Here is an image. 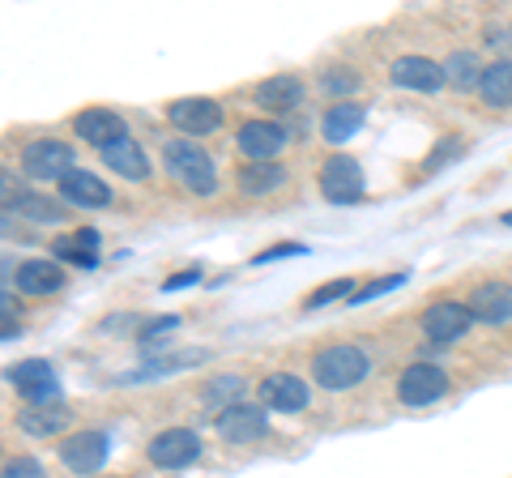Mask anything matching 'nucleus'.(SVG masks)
I'll return each instance as SVG.
<instances>
[{
	"label": "nucleus",
	"mask_w": 512,
	"mask_h": 478,
	"mask_svg": "<svg viewBox=\"0 0 512 478\" xmlns=\"http://www.w3.org/2000/svg\"><path fill=\"white\" fill-rule=\"evenodd\" d=\"M60 197L69 201V205H82V210H103V205H111V188L99 180V175L73 167L60 180Z\"/></svg>",
	"instance_id": "obj_17"
},
{
	"label": "nucleus",
	"mask_w": 512,
	"mask_h": 478,
	"mask_svg": "<svg viewBox=\"0 0 512 478\" xmlns=\"http://www.w3.org/2000/svg\"><path fill=\"white\" fill-rule=\"evenodd\" d=\"M470 304H457V299H440V304H431L427 312H423V333L431 342H457L461 333L470 329Z\"/></svg>",
	"instance_id": "obj_12"
},
{
	"label": "nucleus",
	"mask_w": 512,
	"mask_h": 478,
	"mask_svg": "<svg viewBox=\"0 0 512 478\" xmlns=\"http://www.w3.org/2000/svg\"><path fill=\"white\" fill-rule=\"evenodd\" d=\"M470 316L483 325H508L512 321V286L508 282H483L470 295Z\"/></svg>",
	"instance_id": "obj_16"
},
{
	"label": "nucleus",
	"mask_w": 512,
	"mask_h": 478,
	"mask_svg": "<svg viewBox=\"0 0 512 478\" xmlns=\"http://www.w3.org/2000/svg\"><path fill=\"white\" fill-rule=\"evenodd\" d=\"M444 393H448V376L427 359L410 363L402 372V380H397V397H402L406 406H431V402H440Z\"/></svg>",
	"instance_id": "obj_8"
},
{
	"label": "nucleus",
	"mask_w": 512,
	"mask_h": 478,
	"mask_svg": "<svg viewBox=\"0 0 512 478\" xmlns=\"http://www.w3.org/2000/svg\"><path fill=\"white\" fill-rule=\"evenodd\" d=\"M402 282H406V274H384V278H376L372 286H355L350 304H367V299H376V295H384V291H397Z\"/></svg>",
	"instance_id": "obj_30"
},
{
	"label": "nucleus",
	"mask_w": 512,
	"mask_h": 478,
	"mask_svg": "<svg viewBox=\"0 0 512 478\" xmlns=\"http://www.w3.org/2000/svg\"><path fill=\"white\" fill-rule=\"evenodd\" d=\"M299 252H308L303 244H278V248H269V252H256L252 265H269V261H278V257H299Z\"/></svg>",
	"instance_id": "obj_34"
},
{
	"label": "nucleus",
	"mask_w": 512,
	"mask_h": 478,
	"mask_svg": "<svg viewBox=\"0 0 512 478\" xmlns=\"http://www.w3.org/2000/svg\"><path fill=\"white\" fill-rule=\"evenodd\" d=\"M316 184H320V193H325V201H333V205H350L367 193L363 167H359V158H350V154H329L325 163H320Z\"/></svg>",
	"instance_id": "obj_3"
},
{
	"label": "nucleus",
	"mask_w": 512,
	"mask_h": 478,
	"mask_svg": "<svg viewBox=\"0 0 512 478\" xmlns=\"http://www.w3.org/2000/svg\"><path fill=\"white\" fill-rule=\"evenodd\" d=\"M167 120H171V129H180L184 137L218 133L222 129V103L201 99V94H192V99H175V103H167Z\"/></svg>",
	"instance_id": "obj_7"
},
{
	"label": "nucleus",
	"mask_w": 512,
	"mask_h": 478,
	"mask_svg": "<svg viewBox=\"0 0 512 478\" xmlns=\"http://www.w3.org/2000/svg\"><path fill=\"white\" fill-rule=\"evenodd\" d=\"M487 107H512V60H495L483 69V82H478Z\"/></svg>",
	"instance_id": "obj_22"
},
{
	"label": "nucleus",
	"mask_w": 512,
	"mask_h": 478,
	"mask_svg": "<svg viewBox=\"0 0 512 478\" xmlns=\"http://www.w3.org/2000/svg\"><path fill=\"white\" fill-rule=\"evenodd\" d=\"M56 257H60V261L82 265V269H90L94 261H99V231L82 227L77 235H60V239H56Z\"/></svg>",
	"instance_id": "obj_24"
},
{
	"label": "nucleus",
	"mask_w": 512,
	"mask_h": 478,
	"mask_svg": "<svg viewBox=\"0 0 512 478\" xmlns=\"http://www.w3.org/2000/svg\"><path fill=\"white\" fill-rule=\"evenodd\" d=\"M367 368H372V363H367V350L355 342H338V346H325L320 355H312V380L320 389H333V393L355 389L367 376Z\"/></svg>",
	"instance_id": "obj_2"
},
{
	"label": "nucleus",
	"mask_w": 512,
	"mask_h": 478,
	"mask_svg": "<svg viewBox=\"0 0 512 478\" xmlns=\"http://www.w3.org/2000/svg\"><path fill=\"white\" fill-rule=\"evenodd\" d=\"M13 278H18V291H26V295H52L64 286V269H60V261L35 257V261H22Z\"/></svg>",
	"instance_id": "obj_18"
},
{
	"label": "nucleus",
	"mask_w": 512,
	"mask_h": 478,
	"mask_svg": "<svg viewBox=\"0 0 512 478\" xmlns=\"http://www.w3.org/2000/svg\"><path fill=\"white\" fill-rule=\"evenodd\" d=\"M282 184H286V167H278V163H244L239 167V188H244L248 197H265Z\"/></svg>",
	"instance_id": "obj_23"
},
{
	"label": "nucleus",
	"mask_w": 512,
	"mask_h": 478,
	"mask_svg": "<svg viewBox=\"0 0 512 478\" xmlns=\"http://www.w3.org/2000/svg\"><path fill=\"white\" fill-rule=\"evenodd\" d=\"M346 295H355V278H333V282L316 286V291L303 299V312H316V308L333 304V299H346Z\"/></svg>",
	"instance_id": "obj_29"
},
{
	"label": "nucleus",
	"mask_w": 512,
	"mask_h": 478,
	"mask_svg": "<svg viewBox=\"0 0 512 478\" xmlns=\"http://www.w3.org/2000/svg\"><path fill=\"white\" fill-rule=\"evenodd\" d=\"M359 124H363V107H359V103H350V99L333 103V107L325 111V141L342 146L350 133H359Z\"/></svg>",
	"instance_id": "obj_25"
},
{
	"label": "nucleus",
	"mask_w": 512,
	"mask_h": 478,
	"mask_svg": "<svg viewBox=\"0 0 512 478\" xmlns=\"http://www.w3.org/2000/svg\"><path fill=\"white\" fill-rule=\"evenodd\" d=\"M320 86H325V90H333V94L359 90V73H350V69H329L325 77H320Z\"/></svg>",
	"instance_id": "obj_31"
},
{
	"label": "nucleus",
	"mask_w": 512,
	"mask_h": 478,
	"mask_svg": "<svg viewBox=\"0 0 512 478\" xmlns=\"http://www.w3.org/2000/svg\"><path fill=\"white\" fill-rule=\"evenodd\" d=\"M197 453H201V440H197V432H188V427H167L146 449V457L163 470H184L188 461H197Z\"/></svg>",
	"instance_id": "obj_10"
},
{
	"label": "nucleus",
	"mask_w": 512,
	"mask_h": 478,
	"mask_svg": "<svg viewBox=\"0 0 512 478\" xmlns=\"http://www.w3.org/2000/svg\"><path fill=\"white\" fill-rule=\"evenodd\" d=\"M504 227H512V214H504Z\"/></svg>",
	"instance_id": "obj_37"
},
{
	"label": "nucleus",
	"mask_w": 512,
	"mask_h": 478,
	"mask_svg": "<svg viewBox=\"0 0 512 478\" xmlns=\"http://www.w3.org/2000/svg\"><path fill=\"white\" fill-rule=\"evenodd\" d=\"M99 154H103V163L111 171L124 175V180H146V175H150L146 150H141V141H133V137H124V141H116V146H107Z\"/></svg>",
	"instance_id": "obj_19"
},
{
	"label": "nucleus",
	"mask_w": 512,
	"mask_h": 478,
	"mask_svg": "<svg viewBox=\"0 0 512 478\" xmlns=\"http://www.w3.org/2000/svg\"><path fill=\"white\" fill-rule=\"evenodd\" d=\"M239 393H244V376H218L205 385V406H239Z\"/></svg>",
	"instance_id": "obj_28"
},
{
	"label": "nucleus",
	"mask_w": 512,
	"mask_h": 478,
	"mask_svg": "<svg viewBox=\"0 0 512 478\" xmlns=\"http://www.w3.org/2000/svg\"><path fill=\"white\" fill-rule=\"evenodd\" d=\"M303 99V82L295 73H278V77H265L256 86V103L269 107V111H291L295 103Z\"/></svg>",
	"instance_id": "obj_21"
},
{
	"label": "nucleus",
	"mask_w": 512,
	"mask_h": 478,
	"mask_svg": "<svg viewBox=\"0 0 512 478\" xmlns=\"http://www.w3.org/2000/svg\"><path fill=\"white\" fill-rule=\"evenodd\" d=\"M167 329H175V316H163V321H150L146 329H141V338H154V333H167Z\"/></svg>",
	"instance_id": "obj_35"
},
{
	"label": "nucleus",
	"mask_w": 512,
	"mask_h": 478,
	"mask_svg": "<svg viewBox=\"0 0 512 478\" xmlns=\"http://www.w3.org/2000/svg\"><path fill=\"white\" fill-rule=\"evenodd\" d=\"M163 167L167 175L180 188H188V193H197V197H210L214 188H218V171H214V158L205 154L197 141H167V150H163Z\"/></svg>",
	"instance_id": "obj_1"
},
{
	"label": "nucleus",
	"mask_w": 512,
	"mask_h": 478,
	"mask_svg": "<svg viewBox=\"0 0 512 478\" xmlns=\"http://www.w3.org/2000/svg\"><path fill=\"white\" fill-rule=\"evenodd\" d=\"M9 385L26 397V406H56L60 402V380L47 359H22L5 372Z\"/></svg>",
	"instance_id": "obj_4"
},
{
	"label": "nucleus",
	"mask_w": 512,
	"mask_h": 478,
	"mask_svg": "<svg viewBox=\"0 0 512 478\" xmlns=\"http://www.w3.org/2000/svg\"><path fill=\"white\" fill-rule=\"evenodd\" d=\"M265 406H248V402H239V406H227V410H218L214 414V432L227 440V444H252V440H261L265 436Z\"/></svg>",
	"instance_id": "obj_9"
},
{
	"label": "nucleus",
	"mask_w": 512,
	"mask_h": 478,
	"mask_svg": "<svg viewBox=\"0 0 512 478\" xmlns=\"http://www.w3.org/2000/svg\"><path fill=\"white\" fill-rule=\"evenodd\" d=\"M201 274H197V269H184V274H175L171 282H167V291H180V286H192V282H197Z\"/></svg>",
	"instance_id": "obj_36"
},
{
	"label": "nucleus",
	"mask_w": 512,
	"mask_h": 478,
	"mask_svg": "<svg viewBox=\"0 0 512 478\" xmlns=\"http://www.w3.org/2000/svg\"><path fill=\"white\" fill-rule=\"evenodd\" d=\"M73 133L82 137L86 146H99V150L116 146V141L128 137L124 116H120V111H111V107H86V111H77V116H73Z\"/></svg>",
	"instance_id": "obj_11"
},
{
	"label": "nucleus",
	"mask_w": 512,
	"mask_h": 478,
	"mask_svg": "<svg viewBox=\"0 0 512 478\" xmlns=\"http://www.w3.org/2000/svg\"><path fill=\"white\" fill-rule=\"evenodd\" d=\"M389 82L402 86V90H440L448 77L440 60H427V56H397L389 65Z\"/></svg>",
	"instance_id": "obj_13"
},
{
	"label": "nucleus",
	"mask_w": 512,
	"mask_h": 478,
	"mask_svg": "<svg viewBox=\"0 0 512 478\" xmlns=\"http://www.w3.org/2000/svg\"><path fill=\"white\" fill-rule=\"evenodd\" d=\"M69 419H73V410L64 406V402L18 410V427H22L26 436H56V432H64V427H69Z\"/></svg>",
	"instance_id": "obj_20"
},
{
	"label": "nucleus",
	"mask_w": 512,
	"mask_h": 478,
	"mask_svg": "<svg viewBox=\"0 0 512 478\" xmlns=\"http://www.w3.org/2000/svg\"><path fill=\"white\" fill-rule=\"evenodd\" d=\"M308 380H299L295 372H274L261 380V406L265 410H282V414H295L308 406Z\"/></svg>",
	"instance_id": "obj_14"
},
{
	"label": "nucleus",
	"mask_w": 512,
	"mask_h": 478,
	"mask_svg": "<svg viewBox=\"0 0 512 478\" xmlns=\"http://www.w3.org/2000/svg\"><path fill=\"white\" fill-rule=\"evenodd\" d=\"M22 171L30 180H64L73 171V146L56 137H35L22 150Z\"/></svg>",
	"instance_id": "obj_5"
},
{
	"label": "nucleus",
	"mask_w": 512,
	"mask_h": 478,
	"mask_svg": "<svg viewBox=\"0 0 512 478\" xmlns=\"http://www.w3.org/2000/svg\"><path fill=\"white\" fill-rule=\"evenodd\" d=\"M235 146L248 163H274V154H282L291 146V133L274 120H244L235 133Z\"/></svg>",
	"instance_id": "obj_6"
},
{
	"label": "nucleus",
	"mask_w": 512,
	"mask_h": 478,
	"mask_svg": "<svg viewBox=\"0 0 512 478\" xmlns=\"http://www.w3.org/2000/svg\"><path fill=\"white\" fill-rule=\"evenodd\" d=\"M461 150H466V141H461V137H444V146H440L436 154L427 158V163H423V171H440V167L448 163V158H457Z\"/></svg>",
	"instance_id": "obj_32"
},
{
	"label": "nucleus",
	"mask_w": 512,
	"mask_h": 478,
	"mask_svg": "<svg viewBox=\"0 0 512 478\" xmlns=\"http://www.w3.org/2000/svg\"><path fill=\"white\" fill-rule=\"evenodd\" d=\"M5 478H47L35 457H13L5 466Z\"/></svg>",
	"instance_id": "obj_33"
},
{
	"label": "nucleus",
	"mask_w": 512,
	"mask_h": 478,
	"mask_svg": "<svg viewBox=\"0 0 512 478\" xmlns=\"http://www.w3.org/2000/svg\"><path fill=\"white\" fill-rule=\"evenodd\" d=\"M107 436L103 432H77L60 444V461L69 466L73 474H94V470H103V461H107Z\"/></svg>",
	"instance_id": "obj_15"
},
{
	"label": "nucleus",
	"mask_w": 512,
	"mask_h": 478,
	"mask_svg": "<svg viewBox=\"0 0 512 478\" xmlns=\"http://www.w3.org/2000/svg\"><path fill=\"white\" fill-rule=\"evenodd\" d=\"M18 214H26L30 222H60L64 210L52 201V197H35V193H18V201H9Z\"/></svg>",
	"instance_id": "obj_27"
},
{
	"label": "nucleus",
	"mask_w": 512,
	"mask_h": 478,
	"mask_svg": "<svg viewBox=\"0 0 512 478\" xmlns=\"http://www.w3.org/2000/svg\"><path fill=\"white\" fill-rule=\"evenodd\" d=\"M483 69L487 65H478L474 52H453L444 60V77L453 86H461V90H478V82H483Z\"/></svg>",
	"instance_id": "obj_26"
}]
</instances>
